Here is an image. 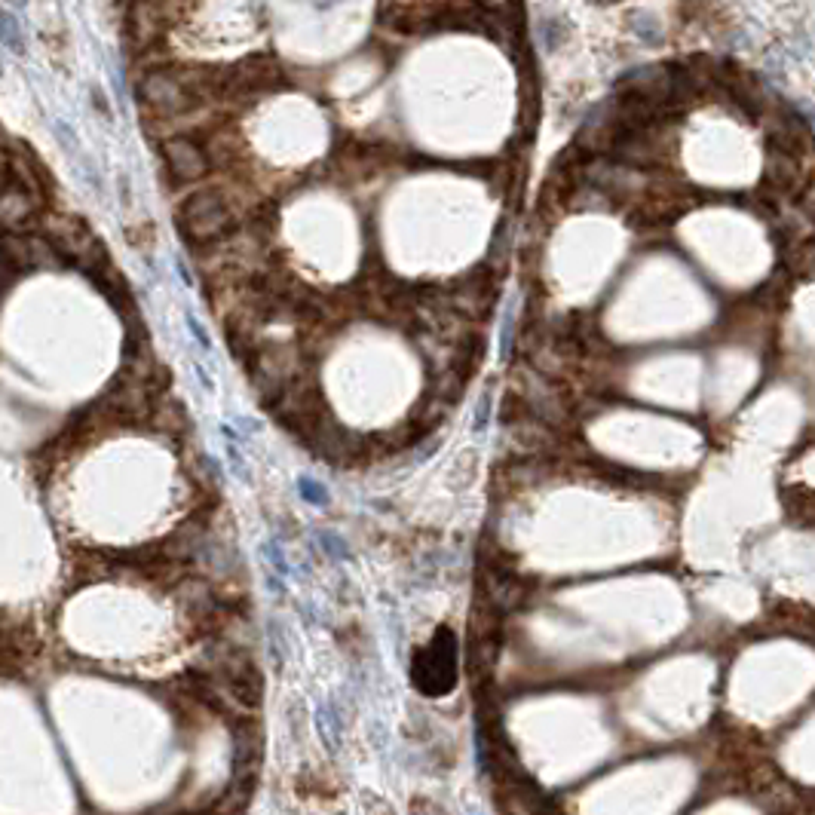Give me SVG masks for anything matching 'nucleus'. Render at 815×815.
<instances>
[{
  "label": "nucleus",
  "mask_w": 815,
  "mask_h": 815,
  "mask_svg": "<svg viewBox=\"0 0 815 815\" xmlns=\"http://www.w3.org/2000/svg\"><path fill=\"white\" fill-rule=\"evenodd\" d=\"M209 92H221L218 74L182 68H157L148 71L138 83V98L157 117H182L206 102Z\"/></svg>",
  "instance_id": "nucleus-1"
},
{
  "label": "nucleus",
  "mask_w": 815,
  "mask_h": 815,
  "mask_svg": "<svg viewBox=\"0 0 815 815\" xmlns=\"http://www.w3.org/2000/svg\"><path fill=\"white\" fill-rule=\"evenodd\" d=\"M178 227L190 245H215L233 233L237 215L221 187H203L178 206Z\"/></svg>",
  "instance_id": "nucleus-2"
},
{
  "label": "nucleus",
  "mask_w": 815,
  "mask_h": 815,
  "mask_svg": "<svg viewBox=\"0 0 815 815\" xmlns=\"http://www.w3.org/2000/svg\"><path fill=\"white\" fill-rule=\"evenodd\" d=\"M411 684L430 699H442L457 687V638L451 629H439L430 644L414 653Z\"/></svg>",
  "instance_id": "nucleus-3"
},
{
  "label": "nucleus",
  "mask_w": 815,
  "mask_h": 815,
  "mask_svg": "<svg viewBox=\"0 0 815 815\" xmlns=\"http://www.w3.org/2000/svg\"><path fill=\"white\" fill-rule=\"evenodd\" d=\"M215 674L224 684V690L230 693L233 702H239L243 708H258L260 696H264V678H260L258 665L252 663L245 653L224 647L221 659L215 663Z\"/></svg>",
  "instance_id": "nucleus-4"
},
{
  "label": "nucleus",
  "mask_w": 815,
  "mask_h": 815,
  "mask_svg": "<svg viewBox=\"0 0 815 815\" xmlns=\"http://www.w3.org/2000/svg\"><path fill=\"white\" fill-rule=\"evenodd\" d=\"M163 159L169 166V172L178 182H199V178L209 172V153L199 148L193 138L175 136L163 142Z\"/></svg>",
  "instance_id": "nucleus-5"
},
{
  "label": "nucleus",
  "mask_w": 815,
  "mask_h": 815,
  "mask_svg": "<svg viewBox=\"0 0 815 815\" xmlns=\"http://www.w3.org/2000/svg\"><path fill=\"white\" fill-rule=\"evenodd\" d=\"M797 175H800L797 153L770 148V157H766V182L772 187H794L797 184Z\"/></svg>",
  "instance_id": "nucleus-6"
},
{
  "label": "nucleus",
  "mask_w": 815,
  "mask_h": 815,
  "mask_svg": "<svg viewBox=\"0 0 815 815\" xmlns=\"http://www.w3.org/2000/svg\"><path fill=\"white\" fill-rule=\"evenodd\" d=\"M0 43H4L6 50L16 52V56H22V52H25L22 25H19V19L12 16L10 10H0Z\"/></svg>",
  "instance_id": "nucleus-7"
},
{
  "label": "nucleus",
  "mask_w": 815,
  "mask_h": 815,
  "mask_svg": "<svg viewBox=\"0 0 815 815\" xmlns=\"http://www.w3.org/2000/svg\"><path fill=\"white\" fill-rule=\"evenodd\" d=\"M187 325H190L193 338H197V340H199V344H203V350H209V338H206V331H203V329H199V322H197V319H193V316H187Z\"/></svg>",
  "instance_id": "nucleus-8"
}]
</instances>
